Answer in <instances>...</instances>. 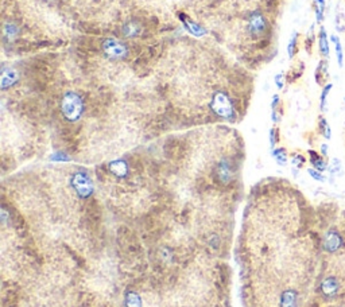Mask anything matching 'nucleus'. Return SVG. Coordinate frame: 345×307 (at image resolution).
<instances>
[{
  "instance_id": "nucleus-28",
  "label": "nucleus",
  "mask_w": 345,
  "mask_h": 307,
  "mask_svg": "<svg viewBox=\"0 0 345 307\" xmlns=\"http://www.w3.org/2000/svg\"><path fill=\"white\" fill-rule=\"evenodd\" d=\"M321 152H323L324 157H327V155H328V146H327V144H323V146H321Z\"/></svg>"
},
{
  "instance_id": "nucleus-22",
  "label": "nucleus",
  "mask_w": 345,
  "mask_h": 307,
  "mask_svg": "<svg viewBox=\"0 0 345 307\" xmlns=\"http://www.w3.org/2000/svg\"><path fill=\"white\" fill-rule=\"evenodd\" d=\"M329 174L330 175H340L341 174V162L338 159H333L329 166Z\"/></svg>"
},
{
  "instance_id": "nucleus-14",
  "label": "nucleus",
  "mask_w": 345,
  "mask_h": 307,
  "mask_svg": "<svg viewBox=\"0 0 345 307\" xmlns=\"http://www.w3.org/2000/svg\"><path fill=\"white\" fill-rule=\"evenodd\" d=\"M272 157L277 161V163L281 166L287 165V151L283 147H279V148H274L272 150Z\"/></svg>"
},
{
  "instance_id": "nucleus-25",
  "label": "nucleus",
  "mask_w": 345,
  "mask_h": 307,
  "mask_svg": "<svg viewBox=\"0 0 345 307\" xmlns=\"http://www.w3.org/2000/svg\"><path fill=\"white\" fill-rule=\"evenodd\" d=\"M308 172H309V175L312 176L313 180L319 181V182H325V181H327V178H325V176L323 175V172L318 171V170H315V169H309V170H308Z\"/></svg>"
},
{
  "instance_id": "nucleus-29",
  "label": "nucleus",
  "mask_w": 345,
  "mask_h": 307,
  "mask_svg": "<svg viewBox=\"0 0 345 307\" xmlns=\"http://www.w3.org/2000/svg\"><path fill=\"white\" fill-rule=\"evenodd\" d=\"M344 101H345V98H344Z\"/></svg>"
},
{
  "instance_id": "nucleus-19",
  "label": "nucleus",
  "mask_w": 345,
  "mask_h": 307,
  "mask_svg": "<svg viewBox=\"0 0 345 307\" xmlns=\"http://www.w3.org/2000/svg\"><path fill=\"white\" fill-rule=\"evenodd\" d=\"M126 307H142V300L137 294L130 292L126 296Z\"/></svg>"
},
{
  "instance_id": "nucleus-15",
  "label": "nucleus",
  "mask_w": 345,
  "mask_h": 307,
  "mask_svg": "<svg viewBox=\"0 0 345 307\" xmlns=\"http://www.w3.org/2000/svg\"><path fill=\"white\" fill-rule=\"evenodd\" d=\"M298 38H300V34L298 33H294L290 38L289 45H287V53H289V58H294L295 54L298 53Z\"/></svg>"
},
{
  "instance_id": "nucleus-10",
  "label": "nucleus",
  "mask_w": 345,
  "mask_h": 307,
  "mask_svg": "<svg viewBox=\"0 0 345 307\" xmlns=\"http://www.w3.org/2000/svg\"><path fill=\"white\" fill-rule=\"evenodd\" d=\"M308 154H309V161H310V163H312V166L315 170H318V171L323 172L328 169L327 161H325L317 151L309 150Z\"/></svg>"
},
{
  "instance_id": "nucleus-4",
  "label": "nucleus",
  "mask_w": 345,
  "mask_h": 307,
  "mask_svg": "<svg viewBox=\"0 0 345 307\" xmlns=\"http://www.w3.org/2000/svg\"><path fill=\"white\" fill-rule=\"evenodd\" d=\"M344 247V237L336 229H329L325 232L323 240V248L327 253H337Z\"/></svg>"
},
{
  "instance_id": "nucleus-1",
  "label": "nucleus",
  "mask_w": 345,
  "mask_h": 307,
  "mask_svg": "<svg viewBox=\"0 0 345 307\" xmlns=\"http://www.w3.org/2000/svg\"><path fill=\"white\" fill-rule=\"evenodd\" d=\"M61 109H62L63 116L71 121H76L80 119L84 111V104H82L81 97L77 93L69 92L63 96L62 103H61Z\"/></svg>"
},
{
  "instance_id": "nucleus-18",
  "label": "nucleus",
  "mask_w": 345,
  "mask_h": 307,
  "mask_svg": "<svg viewBox=\"0 0 345 307\" xmlns=\"http://www.w3.org/2000/svg\"><path fill=\"white\" fill-rule=\"evenodd\" d=\"M123 34L126 37H136L141 34V27L139 24H134V23H127L126 26L123 27Z\"/></svg>"
},
{
  "instance_id": "nucleus-12",
  "label": "nucleus",
  "mask_w": 345,
  "mask_h": 307,
  "mask_svg": "<svg viewBox=\"0 0 345 307\" xmlns=\"http://www.w3.org/2000/svg\"><path fill=\"white\" fill-rule=\"evenodd\" d=\"M297 292L294 290H286L281 296V307H297Z\"/></svg>"
},
{
  "instance_id": "nucleus-6",
  "label": "nucleus",
  "mask_w": 345,
  "mask_h": 307,
  "mask_svg": "<svg viewBox=\"0 0 345 307\" xmlns=\"http://www.w3.org/2000/svg\"><path fill=\"white\" fill-rule=\"evenodd\" d=\"M212 109L215 111V113H217L219 116L221 117H231L232 113H234V107H232V103L228 98L225 93H217L213 96L211 103Z\"/></svg>"
},
{
  "instance_id": "nucleus-23",
  "label": "nucleus",
  "mask_w": 345,
  "mask_h": 307,
  "mask_svg": "<svg viewBox=\"0 0 345 307\" xmlns=\"http://www.w3.org/2000/svg\"><path fill=\"white\" fill-rule=\"evenodd\" d=\"M291 163H293L294 167L301 169V167L306 163V159H305V157H302L301 154H294L293 158H291Z\"/></svg>"
},
{
  "instance_id": "nucleus-16",
  "label": "nucleus",
  "mask_w": 345,
  "mask_h": 307,
  "mask_svg": "<svg viewBox=\"0 0 345 307\" xmlns=\"http://www.w3.org/2000/svg\"><path fill=\"white\" fill-rule=\"evenodd\" d=\"M330 41L334 43V49H336V56H337L338 66L341 68L342 62H344V53H342L341 43H340V41H338L337 35H332V37H330Z\"/></svg>"
},
{
  "instance_id": "nucleus-11",
  "label": "nucleus",
  "mask_w": 345,
  "mask_h": 307,
  "mask_svg": "<svg viewBox=\"0 0 345 307\" xmlns=\"http://www.w3.org/2000/svg\"><path fill=\"white\" fill-rule=\"evenodd\" d=\"M182 24H183V27H185L186 30L189 31L190 34H193V35H196V37H202V35L205 34V33H206V31L204 30V29H202V27L200 26V24H197L196 22H194V20H190L189 18H188V16L186 15H183L182 16Z\"/></svg>"
},
{
  "instance_id": "nucleus-5",
  "label": "nucleus",
  "mask_w": 345,
  "mask_h": 307,
  "mask_svg": "<svg viewBox=\"0 0 345 307\" xmlns=\"http://www.w3.org/2000/svg\"><path fill=\"white\" fill-rule=\"evenodd\" d=\"M103 52L105 53V56L111 60H124L128 54L127 46L123 42L116 41V39H105L103 42Z\"/></svg>"
},
{
  "instance_id": "nucleus-8",
  "label": "nucleus",
  "mask_w": 345,
  "mask_h": 307,
  "mask_svg": "<svg viewBox=\"0 0 345 307\" xmlns=\"http://www.w3.org/2000/svg\"><path fill=\"white\" fill-rule=\"evenodd\" d=\"M328 64L327 60H321L317 65V68H315V83L318 84L321 86H325L328 84V80H329V70H328Z\"/></svg>"
},
{
  "instance_id": "nucleus-2",
  "label": "nucleus",
  "mask_w": 345,
  "mask_h": 307,
  "mask_svg": "<svg viewBox=\"0 0 345 307\" xmlns=\"http://www.w3.org/2000/svg\"><path fill=\"white\" fill-rule=\"evenodd\" d=\"M319 294L327 299H333L340 295L341 291V282L337 276L334 275H328L327 277H324L321 283H319Z\"/></svg>"
},
{
  "instance_id": "nucleus-13",
  "label": "nucleus",
  "mask_w": 345,
  "mask_h": 307,
  "mask_svg": "<svg viewBox=\"0 0 345 307\" xmlns=\"http://www.w3.org/2000/svg\"><path fill=\"white\" fill-rule=\"evenodd\" d=\"M109 169L111 171L115 174L116 176L123 178V176L127 175V171H128V167H127V163L124 161H115L109 163Z\"/></svg>"
},
{
  "instance_id": "nucleus-17",
  "label": "nucleus",
  "mask_w": 345,
  "mask_h": 307,
  "mask_svg": "<svg viewBox=\"0 0 345 307\" xmlns=\"http://www.w3.org/2000/svg\"><path fill=\"white\" fill-rule=\"evenodd\" d=\"M318 130H319V134H321V135H323L325 139H328V140H329V139L332 138V131H330L329 124H328V121H327V119H325V117L319 116Z\"/></svg>"
},
{
  "instance_id": "nucleus-3",
  "label": "nucleus",
  "mask_w": 345,
  "mask_h": 307,
  "mask_svg": "<svg viewBox=\"0 0 345 307\" xmlns=\"http://www.w3.org/2000/svg\"><path fill=\"white\" fill-rule=\"evenodd\" d=\"M72 186L75 188L80 198H88L93 191L92 181L85 172H76L72 178Z\"/></svg>"
},
{
  "instance_id": "nucleus-7",
  "label": "nucleus",
  "mask_w": 345,
  "mask_h": 307,
  "mask_svg": "<svg viewBox=\"0 0 345 307\" xmlns=\"http://www.w3.org/2000/svg\"><path fill=\"white\" fill-rule=\"evenodd\" d=\"M248 30L251 33V35L255 38L262 37L266 33V30H267V22H266V19H264V16L260 12L251 14L248 22Z\"/></svg>"
},
{
  "instance_id": "nucleus-21",
  "label": "nucleus",
  "mask_w": 345,
  "mask_h": 307,
  "mask_svg": "<svg viewBox=\"0 0 345 307\" xmlns=\"http://www.w3.org/2000/svg\"><path fill=\"white\" fill-rule=\"evenodd\" d=\"M332 88H333L332 84H327V85L324 86L323 92H321V98H319V108H321V111H325V109H327V98L329 92L332 90Z\"/></svg>"
},
{
  "instance_id": "nucleus-26",
  "label": "nucleus",
  "mask_w": 345,
  "mask_h": 307,
  "mask_svg": "<svg viewBox=\"0 0 345 307\" xmlns=\"http://www.w3.org/2000/svg\"><path fill=\"white\" fill-rule=\"evenodd\" d=\"M279 107H281V97L278 94H274L272 101H271V108H272V111H278Z\"/></svg>"
},
{
  "instance_id": "nucleus-20",
  "label": "nucleus",
  "mask_w": 345,
  "mask_h": 307,
  "mask_svg": "<svg viewBox=\"0 0 345 307\" xmlns=\"http://www.w3.org/2000/svg\"><path fill=\"white\" fill-rule=\"evenodd\" d=\"M314 7L317 22H323L324 14H325V0H314Z\"/></svg>"
},
{
  "instance_id": "nucleus-27",
  "label": "nucleus",
  "mask_w": 345,
  "mask_h": 307,
  "mask_svg": "<svg viewBox=\"0 0 345 307\" xmlns=\"http://www.w3.org/2000/svg\"><path fill=\"white\" fill-rule=\"evenodd\" d=\"M275 84H277V88H278V89H282L283 85H285L283 73H278V74L275 75Z\"/></svg>"
},
{
  "instance_id": "nucleus-24",
  "label": "nucleus",
  "mask_w": 345,
  "mask_h": 307,
  "mask_svg": "<svg viewBox=\"0 0 345 307\" xmlns=\"http://www.w3.org/2000/svg\"><path fill=\"white\" fill-rule=\"evenodd\" d=\"M278 142H279V130L278 128H272L270 131V144L272 150H274L275 144Z\"/></svg>"
},
{
  "instance_id": "nucleus-9",
  "label": "nucleus",
  "mask_w": 345,
  "mask_h": 307,
  "mask_svg": "<svg viewBox=\"0 0 345 307\" xmlns=\"http://www.w3.org/2000/svg\"><path fill=\"white\" fill-rule=\"evenodd\" d=\"M318 50L323 57H325V58L329 57L330 46H329V39H328L327 31H325V27H321L318 31Z\"/></svg>"
}]
</instances>
